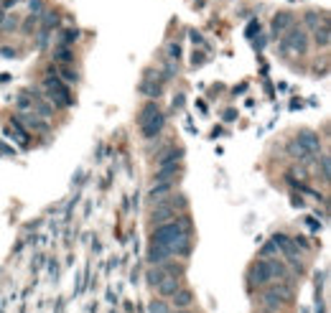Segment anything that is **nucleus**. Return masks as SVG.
Segmentation results:
<instances>
[{"label":"nucleus","mask_w":331,"mask_h":313,"mask_svg":"<svg viewBox=\"0 0 331 313\" xmlns=\"http://www.w3.org/2000/svg\"><path fill=\"white\" fill-rule=\"evenodd\" d=\"M179 211H186V199L184 196L161 199V201H156V209L150 211V221L153 224H163V221H171Z\"/></svg>","instance_id":"f03ea898"},{"label":"nucleus","mask_w":331,"mask_h":313,"mask_svg":"<svg viewBox=\"0 0 331 313\" xmlns=\"http://www.w3.org/2000/svg\"><path fill=\"white\" fill-rule=\"evenodd\" d=\"M31 10H36V15L41 13V0H31Z\"/></svg>","instance_id":"aec40b11"},{"label":"nucleus","mask_w":331,"mask_h":313,"mask_svg":"<svg viewBox=\"0 0 331 313\" xmlns=\"http://www.w3.org/2000/svg\"><path fill=\"white\" fill-rule=\"evenodd\" d=\"M156 288H158V293H161L163 298H171V296L176 293V290L181 288V278H179V275H168V273H166Z\"/></svg>","instance_id":"39448f33"},{"label":"nucleus","mask_w":331,"mask_h":313,"mask_svg":"<svg viewBox=\"0 0 331 313\" xmlns=\"http://www.w3.org/2000/svg\"><path fill=\"white\" fill-rule=\"evenodd\" d=\"M176 313H191V311L189 308H181V311H176Z\"/></svg>","instance_id":"412c9836"},{"label":"nucleus","mask_w":331,"mask_h":313,"mask_svg":"<svg viewBox=\"0 0 331 313\" xmlns=\"http://www.w3.org/2000/svg\"><path fill=\"white\" fill-rule=\"evenodd\" d=\"M79 38V33L77 31H64V43H66V46H72V43Z\"/></svg>","instance_id":"a211bd4d"},{"label":"nucleus","mask_w":331,"mask_h":313,"mask_svg":"<svg viewBox=\"0 0 331 313\" xmlns=\"http://www.w3.org/2000/svg\"><path fill=\"white\" fill-rule=\"evenodd\" d=\"M163 122H166V117L161 115V109H158V112H153L150 117H145V120L138 122V125H140V132H143L145 138H156L158 132L163 130Z\"/></svg>","instance_id":"20e7f679"},{"label":"nucleus","mask_w":331,"mask_h":313,"mask_svg":"<svg viewBox=\"0 0 331 313\" xmlns=\"http://www.w3.org/2000/svg\"><path fill=\"white\" fill-rule=\"evenodd\" d=\"M173 255H171V250L166 247V244H156V242L150 244V250H148V262L150 265H161V262H166Z\"/></svg>","instance_id":"6e6552de"},{"label":"nucleus","mask_w":331,"mask_h":313,"mask_svg":"<svg viewBox=\"0 0 331 313\" xmlns=\"http://www.w3.org/2000/svg\"><path fill=\"white\" fill-rule=\"evenodd\" d=\"M150 313H171V308H168L166 301H153L150 303Z\"/></svg>","instance_id":"f3484780"},{"label":"nucleus","mask_w":331,"mask_h":313,"mask_svg":"<svg viewBox=\"0 0 331 313\" xmlns=\"http://www.w3.org/2000/svg\"><path fill=\"white\" fill-rule=\"evenodd\" d=\"M168 191H171V181H158V186H153V189H150L148 201H150V204H156V201L166 199V194H168Z\"/></svg>","instance_id":"9d476101"},{"label":"nucleus","mask_w":331,"mask_h":313,"mask_svg":"<svg viewBox=\"0 0 331 313\" xmlns=\"http://www.w3.org/2000/svg\"><path fill=\"white\" fill-rule=\"evenodd\" d=\"M321 178H324V181H329V158H326V155L321 158Z\"/></svg>","instance_id":"6ab92c4d"},{"label":"nucleus","mask_w":331,"mask_h":313,"mask_svg":"<svg viewBox=\"0 0 331 313\" xmlns=\"http://www.w3.org/2000/svg\"><path fill=\"white\" fill-rule=\"evenodd\" d=\"M163 275H166V267H163V265H150V270H148L145 280H148V285L156 288V285L161 283V278H163Z\"/></svg>","instance_id":"9b49d317"},{"label":"nucleus","mask_w":331,"mask_h":313,"mask_svg":"<svg viewBox=\"0 0 331 313\" xmlns=\"http://www.w3.org/2000/svg\"><path fill=\"white\" fill-rule=\"evenodd\" d=\"M283 275H285V265L283 262H278V260H270V262L260 260V262H255L250 267L247 280H250V285H265V283H270L273 278H283Z\"/></svg>","instance_id":"f257e3e1"},{"label":"nucleus","mask_w":331,"mask_h":313,"mask_svg":"<svg viewBox=\"0 0 331 313\" xmlns=\"http://www.w3.org/2000/svg\"><path fill=\"white\" fill-rule=\"evenodd\" d=\"M49 97H51V104H56V107H72V95L64 84L49 89Z\"/></svg>","instance_id":"0eeeda50"},{"label":"nucleus","mask_w":331,"mask_h":313,"mask_svg":"<svg viewBox=\"0 0 331 313\" xmlns=\"http://www.w3.org/2000/svg\"><path fill=\"white\" fill-rule=\"evenodd\" d=\"M329 26L326 23H321V28H316V33H314V43L316 46H321V49H326L329 46Z\"/></svg>","instance_id":"ddd939ff"},{"label":"nucleus","mask_w":331,"mask_h":313,"mask_svg":"<svg viewBox=\"0 0 331 313\" xmlns=\"http://www.w3.org/2000/svg\"><path fill=\"white\" fill-rule=\"evenodd\" d=\"M306 49H308V36L301 28H291L288 33H285L283 51H288V54H306Z\"/></svg>","instance_id":"7ed1b4c3"},{"label":"nucleus","mask_w":331,"mask_h":313,"mask_svg":"<svg viewBox=\"0 0 331 313\" xmlns=\"http://www.w3.org/2000/svg\"><path fill=\"white\" fill-rule=\"evenodd\" d=\"M171 298H173V306H176V311H181V308H189V306L194 303V293H191V290H186L184 285H181L179 290H176V293H173Z\"/></svg>","instance_id":"1a4fd4ad"},{"label":"nucleus","mask_w":331,"mask_h":313,"mask_svg":"<svg viewBox=\"0 0 331 313\" xmlns=\"http://www.w3.org/2000/svg\"><path fill=\"white\" fill-rule=\"evenodd\" d=\"M291 26V13H280V15H275V20H273V28L278 31V33H283L285 28Z\"/></svg>","instance_id":"4468645a"},{"label":"nucleus","mask_w":331,"mask_h":313,"mask_svg":"<svg viewBox=\"0 0 331 313\" xmlns=\"http://www.w3.org/2000/svg\"><path fill=\"white\" fill-rule=\"evenodd\" d=\"M10 138H15V143L18 145H28V135L23 132V127H20V120H13V125H10Z\"/></svg>","instance_id":"f8f14e48"},{"label":"nucleus","mask_w":331,"mask_h":313,"mask_svg":"<svg viewBox=\"0 0 331 313\" xmlns=\"http://www.w3.org/2000/svg\"><path fill=\"white\" fill-rule=\"evenodd\" d=\"M56 77H59V79H64V84H77V72L66 69V66H64V69H61Z\"/></svg>","instance_id":"2eb2a0df"},{"label":"nucleus","mask_w":331,"mask_h":313,"mask_svg":"<svg viewBox=\"0 0 331 313\" xmlns=\"http://www.w3.org/2000/svg\"><path fill=\"white\" fill-rule=\"evenodd\" d=\"M308 153H311V155H316L319 153V148H321V143H319V135H316V132H311V130H301L298 132V138H296Z\"/></svg>","instance_id":"423d86ee"},{"label":"nucleus","mask_w":331,"mask_h":313,"mask_svg":"<svg viewBox=\"0 0 331 313\" xmlns=\"http://www.w3.org/2000/svg\"><path fill=\"white\" fill-rule=\"evenodd\" d=\"M54 56H56L61 64H69V61L74 59V54H72L69 49H56V51H54Z\"/></svg>","instance_id":"dca6fc26"}]
</instances>
